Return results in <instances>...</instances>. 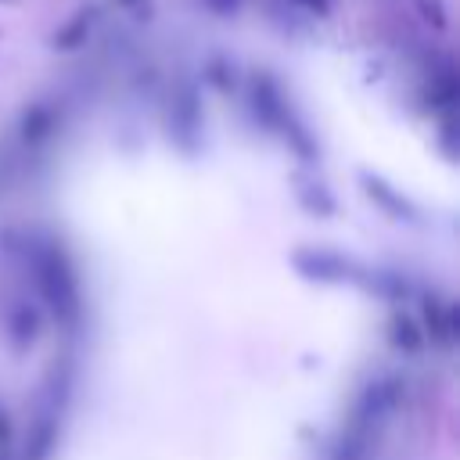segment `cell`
Returning <instances> with one entry per match:
<instances>
[{"label": "cell", "instance_id": "9c48e42d", "mask_svg": "<svg viewBox=\"0 0 460 460\" xmlns=\"http://www.w3.org/2000/svg\"><path fill=\"white\" fill-rule=\"evenodd\" d=\"M11 334H14V341H18V345L32 341V334H36V313L22 305V309L14 313V320H11Z\"/></svg>", "mask_w": 460, "mask_h": 460}, {"label": "cell", "instance_id": "8fae6325", "mask_svg": "<svg viewBox=\"0 0 460 460\" xmlns=\"http://www.w3.org/2000/svg\"><path fill=\"white\" fill-rule=\"evenodd\" d=\"M417 7H420V14H424L435 29L446 25V7H442V0H417Z\"/></svg>", "mask_w": 460, "mask_h": 460}, {"label": "cell", "instance_id": "8992f818", "mask_svg": "<svg viewBox=\"0 0 460 460\" xmlns=\"http://www.w3.org/2000/svg\"><path fill=\"white\" fill-rule=\"evenodd\" d=\"M50 126H54V119H50V111L47 108H29L25 111V122H22V129H25V140H43L47 133H50Z\"/></svg>", "mask_w": 460, "mask_h": 460}, {"label": "cell", "instance_id": "3957f363", "mask_svg": "<svg viewBox=\"0 0 460 460\" xmlns=\"http://www.w3.org/2000/svg\"><path fill=\"white\" fill-rule=\"evenodd\" d=\"M252 108H255V115H259L262 126H284L288 122V108H284L280 90H277V83L270 75H259L255 79V86H252Z\"/></svg>", "mask_w": 460, "mask_h": 460}, {"label": "cell", "instance_id": "52a82bcc", "mask_svg": "<svg viewBox=\"0 0 460 460\" xmlns=\"http://www.w3.org/2000/svg\"><path fill=\"white\" fill-rule=\"evenodd\" d=\"M392 338H395V345L399 349H406V352H417L420 349V331H417V323L410 320V316H395V323H392Z\"/></svg>", "mask_w": 460, "mask_h": 460}, {"label": "cell", "instance_id": "277c9868", "mask_svg": "<svg viewBox=\"0 0 460 460\" xmlns=\"http://www.w3.org/2000/svg\"><path fill=\"white\" fill-rule=\"evenodd\" d=\"M86 32H90V18H86V11H79V14L54 36V43H58L61 50H75L79 43H86Z\"/></svg>", "mask_w": 460, "mask_h": 460}, {"label": "cell", "instance_id": "7c38bea8", "mask_svg": "<svg viewBox=\"0 0 460 460\" xmlns=\"http://www.w3.org/2000/svg\"><path fill=\"white\" fill-rule=\"evenodd\" d=\"M205 7H212L216 14H230L237 7V0H205Z\"/></svg>", "mask_w": 460, "mask_h": 460}, {"label": "cell", "instance_id": "6da1fadb", "mask_svg": "<svg viewBox=\"0 0 460 460\" xmlns=\"http://www.w3.org/2000/svg\"><path fill=\"white\" fill-rule=\"evenodd\" d=\"M36 280L43 298L50 302V309L65 320H72L79 313V291H75V273L65 262L61 248H40L36 252Z\"/></svg>", "mask_w": 460, "mask_h": 460}, {"label": "cell", "instance_id": "5b68a950", "mask_svg": "<svg viewBox=\"0 0 460 460\" xmlns=\"http://www.w3.org/2000/svg\"><path fill=\"white\" fill-rule=\"evenodd\" d=\"M50 442H54V424L43 417V420H40V424L29 431V449H25V460H47Z\"/></svg>", "mask_w": 460, "mask_h": 460}, {"label": "cell", "instance_id": "7a4b0ae2", "mask_svg": "<svg viewBox=\"0 0 460 460\" xmlns=\"http://www.w3.org/2000/svg\"><path fill=\"white\" fill-rule=\"evenodd\" d=\"M295 266H298V273L316 277V280H345L349 277L345 259L334 252H320V248H302L295 255Z\"/></svg>", "mask_w": 460, "mask_h": 460}, {"label": "cell", "instance_id": "30bf717a", "mask_svg": "<svg viewBox=\"0 0 460 460\" xmlns=\"http://www.w3.org/2000/svg\"><path fill=\"white\" fill-rule=\"evenodd\" d=\"M367 190H370V198H381V205H388L392 212H399V216H402V208H406V205H402V198H395L381 180H367Z\"/></svg>", "mask_w": 460, "mask_h": 460}, {"label": "cell", "instance_id": "4fadbf2b", "mask_svg": "<svg viewBox=\"0 0 460 460\" xmlns=\"http://www.w3.org/2000/svg\"><path fill=\"white\" fill-rule=\"evenodd\" d=\"M298 7H305V11H316V14H323L327 11V0H295Z\"/></svg>", "mask_w": 460, "mask_h": 460}, {"label": "cell", "instance_id": "5bb4252c", "mask_svg": "<svg viewBox=\"0 0 460 460\" xmlns=\"http://www.w3.org/2000/svg\"><path fill=\"white\" fill-rule=\"evenodd\" d=\"M119 4H126V7H137V4H140V0H119Z\"/></svg>", "mask_w": 460, "mask_h": 460}, {"label": "cell", "instance_id": "ba28073f", "mask_svg": "<svg viewBox=\"0 0 460 460\" xmlns=\"http://www.w3.org/2000/svg\"><path fill=\"white\" fill-rule=\"evenodd\" d=\"M172 115H176V133H194L198 129V111H194V97L183 93L180 101H172Z\"/></svg>", "mask_w": 460, "mask_h": 460}]
</instances>
